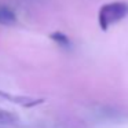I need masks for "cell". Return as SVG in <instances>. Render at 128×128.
<instances>
[{
  "mask_svg": "<svg viewBox=\"0 0 128 128\" xmlns=\"http://www.w3.org/2000/svg\"><path fill=\"white\" fill-rule=\"evenodd\" d=\"M128 15L127 2H112L100 7L98 14V22L102 30H108L114 24L120 22Z\"/></svg>",
  "mask_w": 128,
  "mask_h": 128,
  "instance_id": "obj_1",
  "label": "cell"
},
{
  "mask_svg": "<svg viewBox=\"0 0 128 128\" xmlns=\"http://www.w3.org/2000/svg\"><path fill=\"white\" fill-rule=\"evenodd\" d=\"M0 100L15 103V105L22 106V108H34V106H39L44 102V99H36V98H30V96H20V95H12L4 91H0Z\"/></svg>",
  "mask_w": 128,
  "mask_h": 128,
  "instance_id": "obj_2",
  "label": "cell"
},
{
  "mask_svg": "<svg viewBox=\"0 0 128 128\" xmlns=\"http://www.w3.org/2000/svg\"><path fill=\"white\" fill-rule=\"evenodd\" d=\"M17 24V14L7 6H0V25L11 26Z\"/></svg>",
  "mask_w": 128,
  "mask_h": 128,
  "instance_id": "obj_3",
  "label": "cell"
},
{
  "mask_svg": "<svg viewBox=\"0 0 128 128\" xmlns=\"http://www.w3.org/2000/svg\"><path fill=\"white\" fill-rule=\"evenodd\" d=\"M50 39L52 40V42H55L56 44L62 48H70V46H72L70 39L65 33H62V32H54V33H51Z\"/></svg>",
  "mask_w": 128,
  "mask_h": 128,
  "instance_id": "obj_4",
  "label": "cell"
},
{
  "mask_svg": "<svg viewBox=\"0 0 128 128\" xmlns=\"http://www.w3.org/2000/svg\"><path fill=\"white\" fill-rule=\"evenodd\" d=\"M18 121V116L8 110L0 109V124H14Z\"/></svg>",
  "mask_w": 128,
  "mask_h": 128,
  "instance_id": "obj_5",
  "label": "cell"
}]
</instances>
